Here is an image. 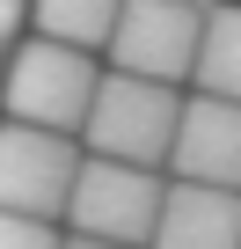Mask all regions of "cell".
Listing matches in <instances>:
<instances>
[{"label": "cell", "instance_id": "1", "mask_svg": "<svg viewBox=\"0 0 241 249\" xmlns=\"http://www.w3.org/2000/svg\"><path fill=\"white\" fill-rule=\"evenodd\" d=\"M95 52L66 44V37H30L22 52H8V81H0V103H8V117L22 124H51V132H73V124H88L95 110Z\"/></svg>", "mask_w": 241, "mask_h": 249}, {"label": "cell", "instance_id": "2", "mask_svg": "<svg viewBox=\"0 0 241 249\" xmlns=\"http://www.w3.org/2000/svg\"><path fill=\"white\" fill-rule=\"evenodd\" d=\"M176 124H183V95H176V81L102 73L95 110H88V154L154 169V161H168V147H176Z\"/></svg>", "mask_w": 241, "mask_h": 249}, {"label": "cell", "instance_id": "3", "mask_svg": "<svg viewBox=\"0 0 241 249\" xmlns=\"http://www.w3.org/2000/svg\"><path fill=\"white\" fill-rule=\"evenodd\" d=\"M161 198L168 183L139 161H110V154H88L80 176H73V198H66V220L73 234H102V242H154V220H161Z\"/></svg>", "mask_w": 241, "mask_h": 249}, {"label": "cell", "instance_id": "4", "mask_svg": "<svg viewBox=\"0 0 241 249\" xmlns=\"http://www.w3.org/2000/svg\"><path fill=\"white\" fill-rule=\"evenodd\" d=\"M73 176H80V147L66 132L22 124V117L0 124V205H8V213L59 220L66 198H73Z\"/></svg>", "mask_w": 241, "mask_h": 249}, {"label": "cell", "instance_id": "5", "mask_svg": "<svg viewBox=\"0 0 241 249\" xmlns=\"http://www.w3.org/2000/svg\"><path fill=\"white\" fill-rule=\"evenodd\" d=\"M205 44V8L190 0H125V15L110 30L117 73H146V81H190Z\"/></svg>", "mask_w": 241, "mask_h": 249}, {"label": "cell", "instance_id": "6", "mask_svg": "<svg viewBox=\"0 0 241 249\" xmlns=\"http://www.w3.org/2000/svg\"><path fill=\"white\" fill-rule=\"evenodd\" d=\"M168 169L190 176V183H226V191H241V103H234V95H205V88H197V95L183 103Z\"/></svg>", "mask_w": 241, "mask_h": 249}, {"label": "cell", "instance_id": "7", "mask_svg": "<svg viewBox=\"0 0 241 249\" xmlns=\"http://www.w3.org/2000/svg\"><path fill=\"white\" fill-rule=\"evenodd\" d=\"M154 249H241V191L176 176L154 220Z\"/></svg>", "mask_w": 241, "mask_h": 249}, {"label": "cell", "instance_id": "8", "mask_svg": "<svg viewBox=\"0 0 241 249\" xmlns=\"http://www.w3.org/2000/svg\"><path fill=\"white\" fill-rule=\"evenodd\" d=\"M205 95H234L241 103V8H205V44H197V73Z\"/></svg>", "mask_w": 241, "mask_h": 249}, {"label": "cell", "instance_id": "9", "mask_svg": "<svg viewBox=\"0 0 241 249\" xmlns=\"http://www.w3.org/2000/svg\"><path fill=\"white\" fill-rule=\"evenodd\" d=\"M117 15H125V0H37V30H44V37H66V44H80V52L110 44Z\"/></svg>", "mask_w": 241, "mask_h": 249}, {"label": "cell", "instance_id": "10", "mask_svg": "<svg viewBox=\"0 0 241 249\" xmlns=\"http://www.w3.org/2000/svg\"><path fill=\"white\" fill-rule=\"evenodd\" d=\"M0 249H66V242L51 234V220H37V213H8V205H0Z\"/></svg>", "mask_w": 241, "mask_h": 249}, {"label": "cell", "instance_id": "11", "mask_svg": "<svg viewBox=\"0 0 241 249\" xmlns=\"http://www.w3.org/2000/svg\"><path fill=\"white\" fill-rule=\"evenodd\" d=\"M15 30H22V0H0V66L15 52Z\"/></svg>", "mask_w": 241, "mask_h": 249}, {"label": "cell", "instance_id": "12", "mask_svg": "<svg viewBox=\"0 0 241 249\" xmlns=\"http://www.w3.org/2000/svg\"><path fill=\"white\" fill-rule=\"evenodd\" d=\"M66 249H132V242H102V234H73Z\"/></svg>", "mask_w": 241, "mask_h": 249}, {"label": "cell", "instance_id": "13", "mask_svg": "<svg viewBox=\"0 0 241 249\" xmlns=\"http://www.w3.org/2000/svg\"><path fill=\"white\" fill-rule=\"evenodd\" d=\"M190 8H212V0H190Z\"/></svg>", "mask_w": 241, "mask_h": 249}]
</instances>
